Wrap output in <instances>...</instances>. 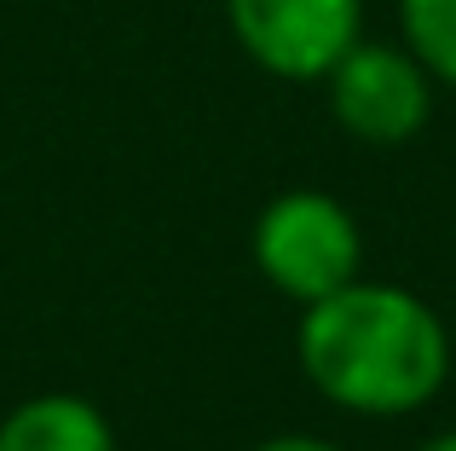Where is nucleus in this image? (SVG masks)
<instances>
[{"instance_id": "nucleus-3", "label": "nucleus", "mask_w": 456, "mask_h": 451, "mask_svg": "<svg viewBox=\"0 0 456 451\" xmlns=\"http://www.w3.org/2000/svg\"><path fill=\"white\" fill-rule=\"evenodd\" d=\"M323 81L335 122L364 145H404L434 116V76L411 46L353 41Z\"/></svg>"}, {"instance_id": "nucleus-2", "label": "nucleus", "mask_w": 456, "mask_h": 451, "mask_svg": "<svg viewBox=\"0 0 456 451\" xmlns=\"http://www.w3.org/2000/svg\"><path fill=\"white\" fill-rule=\"evenodd\" d=\"M255 260L272 290L306 307L358 278L364 237H358V220L330 192H283L266 203V215L255 226Z\"/></svg>"}, {"instance_id": "nucleus-5", "label": "nucleus", "mask_w": 456, "mask_h": 451, "mask_svg": "<svg viewBox=\"0 0 456 451\" xmlns=\"http://www.w3.org/2000/svg\"><path fill=\"white\" fill-rule=\"evenodd\" d=\"M0 451H116L99 406L76 394H35L0 422Z\"/></svg>"}, {"instance_id": "nucleus-8", "label": "nucleus", "mask_w": 456, "mask_h": 451, "mask_svg": "<svg viewBox=\"0 0 456 451\" xmlns=\"http://www.w3.org/2000/svg\"><path fill=\"white\" fill-rule=\"evenodd\" d=\"M422 451H456V429H451V434H439V440H428Z\"/></svg>"}, {"instance_id": "nucleus-7", "label": "nucleus", "mask_w": 456, "mask_h": 451, "mask_svg": "<svg viewBox=\"0 0 456 451\" xmlns=\"http://www.w3.org/2000/svg\"><path fill=\"white\" fill-rule=\"evenodd\" d=\"M255 451H341V446L312 440V434H278V440H266V446H255Z\"/></svg>"}, {"instance_id": "nucleus-1", "label": "nucleus", "mask_w": 456, "mask_h": 451, "mask_svg": "<svg viewBox=\"0 0 456 451\" xmlns=\"http://www.w3.org/2000/svg\"><path fill=\"white\" fill-rule=\"evenodd\" d=\"M301 371L330 406L358 417L422 411L451 376L445 318L399 283H341L323 301H306Z\"/></svg>"}, {"instance_id": "nucleus-6", "label": "nucleus", "mask_w": 456, "mask_h": 451, "mask_svg": "<svg viewBox=\"0 0 456 451\" xmlns=\"http://www.w3.org/2000/svg\"><path fill=\"white\" fill-rule=\"evenodd\" d=\"M404 46L428 64L434 81L456 87V0H399Z\"/></svg>"}, {"instance_id": "nucleus-4", "label": "nucleus", "mask_w": 456, "mask_h": 451, "mask_svg": "<svg viewBox=\"0 0 456 451\" xmlns=\"http://www.w3.org/2000/svg\"><path fill=\"white\" fill-rule=\"evenodd\" d=\"M225 18L260 70L283 81H323L358 41L364 0H225Z\"/></svg>"}]
</instances>
